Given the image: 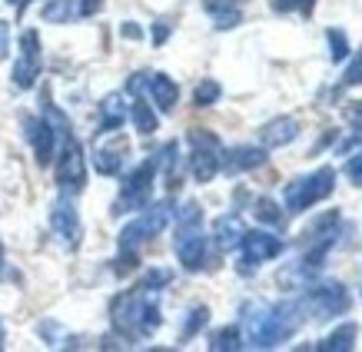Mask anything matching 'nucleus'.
<instances>
[{
  "mask_svg": "<svg viewBox=\"0 0 362 352\" xmlns=\"http://www.w3.org/2000/svg\"><path fill=\"white\" fill-rule=\"evenodd\" d=\"M136 263H140L136 250H123V256L117 259V266H113V269H117L120 276H127V273H133V269H136Z\"/></svg>",
  "mask_w": 362,
  "mask_h": 352,
  "instance_id": "nucleus-30",
  "label": "nucleus"
},
{
  "mask_svg": "<svg viewBox=\"0 0 362 352\" xmlns=\"http://www.w3.org/2000/svg\"><path fill=\"white\" fill-rule=\"evenodd\" d=\"M146 83H150V93H153L156 107H160L163 113H173L176 100H180V87H176L173 80L166 77V74H150V77H146Z\"/></svg>",
  "mask_w": 362,
  "mask_h": 352,
  "instance_id": "nucleus-19",
  "label": "nucleus"
},
{
  "mask_svg": "<svg viewBox=\"0 0 362 352\" xmlns=\"http://www.w3.org/2000/svg\"><path fill=\"white\" fill-rule=\"evenodd\" d=\"M160 289L136 286L130 293L113 299V326L127 336V339H146L153 336L160 326Z\"/></svg>",
  "mask_w": 362,
  "mask_h": 352,
  "instance_id": "nucleus-2",
  "label": "nucleus"
},
{
  "mask_svg": "<svg viewBox=\"0 0 362 352\" xmlns=\"http://www.w3.org/2000/svg\"><path fill=\"white\" fill-rule=\"evenodd\" d=\"M170 220H173V203H170V199H160V203H153L150 209L143 206L140 216H136L130 226H123V233H120V250H136L140 242L160 236V233L170 226Z\"/></svg>",
  "mask_w": 362,
  "mask_h": 352,
  "instance_id": "nucleus-6",
  "label": "nucleus"
},
{
  "mask_svg": "<svg viewBox=\"0 0 362 352\" xmlns=\"http://www.w3.org/2000/svg\"><path fill=\"white\" fill-rule=\"evenodd\" d=\"M100 130L97 133H113L120 130L123 120H127V100H123V93H110V97L100 103Z\"/></svg>",
  "mask_w": 362,
  "mask_h": 352,
  "instance_id": "nucleus-20",
  "label": "nucleus"
},
{
  "mask_svg": "<svg viewBox=\"0 0 362 352\" xmlns=\"http://www.w3.org/2000/svg\"><path fill=\"white\" fill-rule=\"evenodd\" d=\"M100 11V0H50L44 7L47 23H70L80 17H93Z\"/></svg>",
  "mask_w": 362,
  "mask_h": 352,
  "instance_id": "nucleus-15",
  "label": "nucleus"
},
{
  "mask_svg": "<svg viewBox=\"0 0 362 352\" xmlns=\"http://www.w3.org/2000/svg\"><path fill=\"white\" fill-rule=\"evenodd\" d=\"M193 156H189V170L197 176V183H209L213 176L220 173V160H223V146L216 140V133L209 130H189L187 133Z\"/></svg>",
  "mask_w": 362,
  "mask_h": 352,
  "instance_id": "nucleus-8",
  "label": "nucleus"
},
{
  "mask_svg": "<svg viewBox=\"0 0 362 352\" xmlns=\"http://www.w3.org/2000/svg\"><path fill=\"white\" fill-rule=\"evenodd\" d=\"M243 256H240V276H250L259 269V263H266V259H273V256L283 253V242L276 240V236H269V233H259V230H246L243 233Z\"/></svg>",
  "mask_w": 362,
  "mask_h": 352,
  "instance_id": "nucleus-9",
  "label": "nucleus"
},
{
  "mask_svg": "<svg viewBox=\"0 0 362 352\" xmlns=\"http://www.w3.org/2000/svg\"><path fill=\"white\" fill-rule=\"evenodd\" d=\"M23 130H27V140L33 146V156L37 163L47 166L54 160V146H57V130L50 120H37V117H27L23 120Z\"/></svg>",
  "mask_w": 362,
  "mask_h": 352,
  "instance_id": "nucleus-13",
  "label": "nucleus"
},
{
  "mask_svg": "<svg viewBox=\"0 0 362 352\" xmlns=\"http://www.w3.org/2000/svg\"><path fill=\"white\" fill-rule=\"evenodd\" d=\"M123 37H130V40H140L143 30H140V27H133V23H123Z\"/></svg>",
  "mask_w": 362,
  "mask_h": 352,
  "instance_id": "nucleus-34",
  "label": "nucleus"
},
{
  "mask_svg": "<svg viewBox=\"0 0 362 352\" xmlns=\"http://www.w3.org/2000/svg\"><path fill=\"white\" fill-rule=\"evenodd\" d=\"M266 163V150H259V146H233V150H226L220 160V170H226V173H243V170H256V166Z\"/></svg>",
  "mask_w": 362,
  "mask_h": 352,
  "instance_id": "nucleus-16",
  "label": "nucleus"
},
{
  "mask_svg": "<svg viewBox=\"0 0 362 352\" xmlns=\"http://www.w3.org/2000/svg\"><path fill=\"white\" fill-rule=\"evenodd\" d=\"M326 40H329V57L332 60H346L349 57V40L342 30H326Z\"/></svg>",
  "mask_w": 362,
  "mask_h": 352,
  "instance_id": "nucleus-26",
  "label": "nucleus"
},
{
  "mask_svg": "<svg viewBox=\"0 0 362 352\" xmlns=\"http://www.w3.org/2000/svg\"><path fill=\"white\" fill-rule=\"evenodd\" d=\"M352 342H356V326H352V322H346V326L332 329L326 339L319 342V349H322V352H349Z\"/></svg>",
  "mask_w": 362,
  "mask_h": 352,
  "instance_id": "nucleus-22",
  "label": "nucleus"
},
{
  "mask_svg": "<svg viewBox=\"0 0 362 352\" xmlns=\"http://www.w3.org/2000/svg\"><path fill=\"white\" fill-rule=\"evenodd\" d=\"M206 319H209V309L206 306L193 309V312H189V319H187V326H183V339H193V336L206 326Z\"/></svg>",
  "mask_w": 362,
  "mask_h": 352,
  "instance_id": "nucleus-27",
  "label": "nucleus"
},
{
  "mask_svg": "<svg viewBox=\"0 0 362 352\" xmlns=\"http://www.w3.org/2000/svg\"><path fill=\"white\" fill-rule=\"evenodd\" d=\"M303 306L299 303H279V306H246V339L252 349H273L279 342H286L303 322Z\"/></svg>",
  "mask_w": 362,
  "mask_h": 352,
  "instance_id": "nucleus-1",
  "label": "nucleus"
},
{
  "mask_svg": "<svg viewBox=\"0 0 362 352\" xmlns=\"http://www.w3.org/2000/svg\"><path fill=\"white\" fill-rule=\"evenodd\" d=\"M0 349H4V326H0Z\"/></svg>",
  "mask_w": 362,
  "mask_h": 352,
  "instance_id": "nucleus-36",
  "label": "nucleus"
},
{
  "mask_svg": "<svg viewBox=\"0 0 362 352\" xmlns=\"http://www.w3.org/2000/svg\"><path fill=\"white\" fill-rule=\"evenodd\" d=\"M40 64H44V57H40V33L37 30H23L21 33V60L13 64V87L17 90H27L37 83L40 77Z\"/></svg>",
  "mask_w": 362,
  "mask_h": 352,
  "instance_id": "nucleus-10",
  "label": "nucleus"
},
{
  "mask_svg": "<svg viewBox=\"0 0 362 352\" xmlns=\"http://www.w3.org/2000/svg\"><path fill=\"white\" fill-rule=\"evenodd\" d=\"M57 136H60V153H57V183L66 193H80L87 187V160H83V150H80L77 136L70 133V123L64 127H54Z\"/></svg>",
  "mask_w": 362,
  "mask_h": 352,
  "instance_id": "nucleus-4",
  "label": "nucleus"
},
{
  "mask_svg": "<svg viewBox=\"0 0 362 352\" xmlns=\"http://www.w3.org/2000/svg\"><path fill=\"white\" fill-rule=\"evenodd\" d=\"M346 87H356V83H362V54H359V60H356V64L349 66V70H346Z\"/></svg>",
  "mask_w": 362,
  "mask_h": 352,
  "instance_id": "nucleus-32",
  "label": "nucleus"
},
{
  "mask_svg": "<svg viewBox=\"0 0 362 352\" xmlns=\"http://www.w3.org/2000/svg\"><path fill=\"white\" fill-rule=\"evenodd\" d=\"M259 136H263V143L269 146V150H276V146H286L293 143L299 136V123L293 120V117H279V120H269L259 130Z\"/></svg>",
  "mask_w": 362,
  "mask_h": 352,
  "instance_id": "nucleus-18",
  "label": "nucleus"
},
{
  "mask_svg": "<svg viewBox=\"0 0 362 352\" xmlns=\"http://www.w3.org/2000/svg\"><path fill=\"white\" fill-rule=\"evenodd\" d=\"M0 263H4V250H0Z\"/></svg>",
  "mask_w": 362,
  "mask_h": 352,
  "instance_id": "nucleus-37",
  "label": "nucleus"
},
{
  "mask_svg": "<svg viewBox=\"0 0 362 352\" xmlns=\"http://www.w3.org/2000/svg\"><path fill=\"white\" fill-rule=\"evenodd\" d=\"M346 176H349L356 187H362V153H356V156L346 160Z\"/></svg>",
  "mask_w": 362,
  "mask_h": 352,
  "instance_id": "nucleus-31",
  "label": "nucleus"
},
{
  "mask_svg": "<svg viewBox=\"0 0 362 352\" xmlns=\"http://www.w3.org/2000/svg\"><path fill=\"white\" fill-rule=\"evenodd\" d=\"M252 213H256L263 223H269V226H283V213H279V206H276L269 196L256 199V209H252Z\"/></svg>",
  "mask_w": 362,
  "mask_h": 352,
  "instance_id": "nucleus-24",
  "label": "nucleus"
},
{
  "mask_svg": "<svg viewBox=\"0 0 362 352\" xmlns=\"http://www.w3.org/2000/svg\"><path fill=\"white\" fill-rule=\"evenodd\" d=\"M153 176H156V156H150V160H143V163L123 180L120 196L113 203V216L146 206V203H150V193H153Z\"/></svg>",
  "mask_w": 362,
  "mask_h": 352,
  "instance_id": "nucleus-7",
  "label": "nucleus"
},
{
  "mask_svg": "<svg viewBox=\"0 0 362 352\" xmlns=\"http://www.w3.org/2000/svg\"><path fill=\"white\" fill-rule=\"evenodd\" d=\"M332 187H336V170L332 166H319L309 176H299V180H293L286 187V193H283L286 209L289 213H306L309 206H316V203H322V199L329 196Z\"/></svg>",
  "mask_w": 362,
  "mask_h": 352,
  "instance_id": "nucleus-5",
  "label": "nucleus"
},
{
  "mask_svg": "<svg viewBox=\"0 0 362 352\" xmlns=\"http://www.w3.org/2000/svg\"><path fill=\"white\" fill-rule=\"evenodd\" d=\"M203 7L209 11V17L216 20L220 30H230V27H236L243 20L240 0H203Z\"/></svg>",
  "mask_w": 362,
  "mask_h": 352,
  "instance_id": "nucleus-21",
  "label": "nucleus"
},
{
  "mask_svg": "<svg viewBox=\"0 0 362 352\" xmlns=\"http://www.w3.org/2000/svg\"><path fill=\"white\" fill-rule=\"evenodd\" d=\"M243 233H246V226H243L240 213H223L220 220L213 223V240H216L220 250H236L243 240Z\"/></svg>",
  "mask_w": 362,
  "mask_h": 352,
  "instance_id": "nucleus-17",
  "label": "nucleus"
},
{
  "mask_svg": "<svg viewBox=\"0 0 362 352\" xmlns=\"http://www.w3.org/2000/svg\"><path fill=\"white\" fill-rule=\"evenodd\" d=\"M166 37H170V27H166V23H156V30H153V40H156V44H163Z\"/></svg>",
  "mask_w": 362,
  "mask_h": 352,
  "instance_id": "nucleus-35",
  "label": "nucleus"
},
{
  "mask_svg": "<svg viewBox=\"0 0 362 352\" xmlns=\"http://www.w3.org/2000/svg\"><path fill=\"white\" fill-rule=\"evenodd\" d=\"M303 309H309L316 319H326V316H339L349 309V293L342 283H322V286L309 289L306 299H303Z\"/></svg>",
  "mask_w": 362,
  "mask_h": 352,
  "instance_id": "nucleus-11",
  "label": "nucleus"
},
{
  "mask_svg": "<svg viewBox=\"0 0 362 352\" xmlns=\"http://www.w3.org/2000/svg\"><path fill=\"white\" fill-rule=\"evenodd\" d=\"M213 352H233V349H243V336H240V326H230V329H220L209 342Z\"/></svg>",
  "mask_w": 362,
  "mask_h": 352,
  "instance_id": "nucleus-23",
  "label": "nucleus"
},
{
  "mask_svg": "<svg viewBox=\"0 0 362 352\" xmlns=\"http://www.w3.org/2000/svg\"><path fill=\"white\" fill-rule=\"evenodd\" d=\"M7 50H11V27L7 20H0V60L7 57Z\"/></svg>",
  "mask_w": 362,
  "mask_h": 352,
  "instance_id": "nucleus-33",
  "label": "nucleus"
},
{
  "mask_svg": "<svg viewBox=\"0 0 362 352\" xmlns=\"http://www.w3.org/2000/svg\"><path fill=\"white\" fill-rule=\"evenodd\" d=\"M193 100H197V107H213L220 100V83L216 80H203L197 87V93H193Z\"/></svg>",
  "mask_w": 362,
  "mask_h": 352,
  "instance_id": "nucleus-25",
  "label": "nucleus"
},
{
  "mask_svg": "<svg viewBox=\"0 0 362 352\" xmlns=\"http://www.w3.org/2000/svg\"><path fill=\"white\" fill-rule=\"evenodd\" d=\"M50 226H54V233L60 236V240L74 250L80 242V236H83V226H80V216H77V206L70 203L66 196H60L54 203V209H50Z\"/></svg>",
  "mask_w": 362,
  "mask_h": 352,
  "instance_id": "nucleus-12",
  "label": "nucleus"
},
{
  "mask_svg": "<svg viewBox=\"0 0 362 352\" xmlns=\"http://www.w3.org/2000/svg\"><path fill=\"white\" fill-rule=\"evenodd\" d=\"M170 279H173V273H170V269H150L140 286H146V289H163Z\"/></svg>",
  "mask_w": 362,
  "mask_h": 352,
  "instance_id": "nucleus-29",
  "label": "nucleus"
},
{
  "mask_svg": "<svg viewBox=\"0 0 362 352\" xmlns=\"http://www.w3.org/2000/svg\"><path fill=\"white\" fill-rule=\"evenodd\" d=\"M127 150H130V143H127V136H120V133H113L110 140H100L97 150H93V166H97V173L117 176L123 160H127Z\"/></svg>",
  "mask_w": 362,
  "mask_h": 352,
  "instance_id": "nucleus-14",
  "label": "nucleus"
},
{
  "mask_svg": "<svg viewBox=\"0 0 362 352\" xmlns=\"http://www.w3.org/2000/svg\"><path fill=\"white\" fill-rule=\"evenodd\" d=\"M316 0H273V11L276 13H289V11H299V13H313Z\"/></svg>",
  "mask_w": 362,
  "mask_h": 352,
  "instance_id": "nucleus-28",
  "label": "nucleus"
},
{
  "mask_svg": "<svg viewBox=\"0 0 362 352\" xmlns=\"http://www.w3.org/2000/svg\"><path fill=\"white\" fill-rule=\"evenodd\" d=\"M176 259L183 269L197 273L206 259V236H203V209L199 203H187L176 209V240H173Z\"/></svg>",
  "mask_w": 362,
  "mask_h": 352,
  "instance_id": "nucleus-3",
  "label": "nucleus"
}]
</instances>
